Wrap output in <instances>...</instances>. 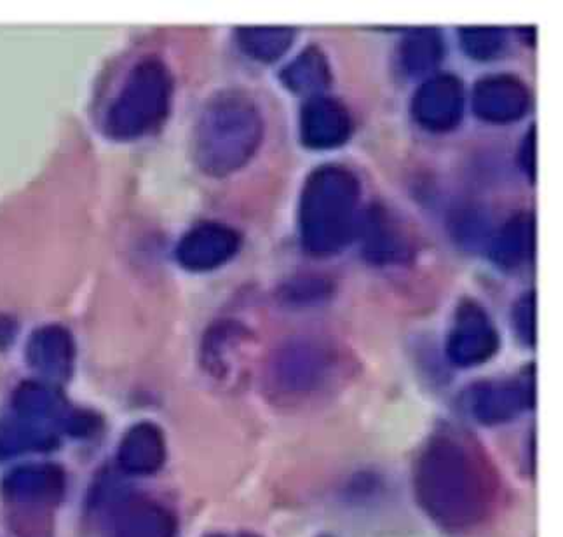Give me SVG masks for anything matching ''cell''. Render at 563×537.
I'll use <instances>...</instances> for the list:
<instances>
[{"label":"cell","instance_id":"cell-7","mask_svg":"<svg viewBox=\"0 0 563 537\" xmlns=\"http://www.w3.org/2000/svg\"><path fill=\"white\" fill-rule=\"evenodd\" d=\"M177 518L163 504L135 501L121 509L114 537H175Z\"/></svg>","mask_w":563,"mask_h":537},{"label":"cell","instance_id":"cell-11","mask_svg":"<svg viewBox=\"0 0 563 537\" xmlns=\"http://www.w3.org/2000/svg\"><path fill=\"white\" fill-rule=\"evenodd\" d=\"M496 349V336L478 319L461 325L450 342V357L461 365H471L487 360Z\"/></svg>","mask_w":563,"mask_h":537},{"label":"cell","instance_id":"cell-4","mask_svg":"<svg viewBox=\"0 0 563 537\" xmlns=\"http://www.w3.org/2000/svg\"><path fill=\"white\" fill-rule=\"evenodd\" d=\"M67 479L62 468L51 462L25 464L9 471L2 483L4 494L14 503L53 504L64 495Z\"/></svg>","mask_w":563,"mask_h":537},{"label":"cell","instance_id":"cell-1","mask_svg":"<svg viewBox=\"0 0 563 537\" xmlns=\"http://www.w3.org/2000/svg\"><path fill=\"white\" fill-rule=\"evenodd\" d=\"M416 495L422 509L449 530L475 527L493 508V474L470 443L450 435H434L417 459Z\"/></svg>","mask_w":563,"mask_h":537},{"label":"cell","instance_id":"cell-9","mask_svg":"<svg viewBox=\"0 0 563 537\" xmlns=\"http://www.w3.org/2000/svg\"><path fill=\"white\" fill-rule=\"evenodd\" d=\"M529 396L517 386H485L471 398V412L482 425H500L515 419L527 407Z\"/></svg>","mask_w":563,"mask_h":537},{"label":"cell","instance_id":"cell-5","mask_svg":"<svg viewBox=\"0 0 563 537\" xmlns=\"http://www.w3.org/2000/svg\"><path fill=\"white\" fill-rule=\"evenodd\" d=\"M165 461V435L156 425L140 423L122 438L119 464L126 473L147 476L159 471Z\"/></svg>","mask_w":563,"mask_h":537},{"label":"cell","instance_id":"cell-10","mask_svg":"<svg viewBox=\"0 0 563 537\" xmlns=\"http://www.w3.org/2000/svg\"><path fill=\"white\" fill-rule=\"evenodd\" d=\"M55 435L44 426L32 425L26 420H4L0 423V459L14 458L29 452H46L55 449Z\"/></svg>","mask_w":563,"mask_h":537},{"label":"cell","instance_id":"cell-12","mask_svg":"<svg viewBox=\"0 0 563 537\" xmlns=\"http://www.w3.org/2000/svg\"><path fill=\"white\" fill-rule=\"evenodd\" d=\"M228 235L222 231L205 227L199 231L192 232L184 243H181V262L194 268L210 267L217 264L223 255L228 253Z\"/></svg>","mask_w":563,"mask_h":537},{"label":"cell","instance_id":"cell-6","mask_svg":"<svg viewBox=\"0 0 563 537\" xmlns=\"http://www.w3.org/2000/svg\"><path fill=\"white\" fill-rule=\"evenodd\" d=\"M13 407L18 419L26 420L32 425H67L70 419V407L64 395L46 382H23L22 386L14 391Z\"/></svg>","mask_w":563,"mask_h":537},{"label":"cell","instance_id":"cell-13","mask_svg":"<svg viewBox=\"0 0 563 537\" xmlns=\"http://www.w3.org/2000/svg\"><path fill=\"white\" fill-rule=\"evenodd\" d=\"M207 537H261L258 534L253 533H217V534H210V536Z\"/></svg>","mask_w":563,"mask_h":537},{"label":"cell","instance_id":"cell-3","mask_svg":"<svg viewBox=\"0 0 563 537\" xmlns=\"http://www.w3.org/2000/svg\"><path fill=\"white\" fill-rule=\"evenodd\" d=\"M30 366L51 382L67 381L74 370L76 346L70 333L58 325L35 330L26 346Z\"/></svg>","mask_w":563,"mask_h":537},{"label":"cell","instance_id":"cell-2","mask_svg":"<svg viewBox=\"0 0 563 537\" xmlns=\"http://www.w3.org/2000/svg\"><path fill=\"white\" fill-rule=\"evenodd\" d=\"M169 77L157 59L136 65L107 113L110 139L135 140L154 130L168 112Z\"/></svg>","mask_w":563,"mask_h":537},{"label":"cell","instance_id":"cell-8","mask_svg":"<svg viewBox=\"0 0 563 537\" xmlns=\"http://www.w3.org/2000/svg\"><path fill=\"white\" fill-rule=\"evenodd\" d=\"M323 370L324 361L320 351L311 348L288 349L276 363L274 382L288 395L306 393L320 382Z\"/></svg>","mask_w":563,"mask_h":537}]
</instances>
